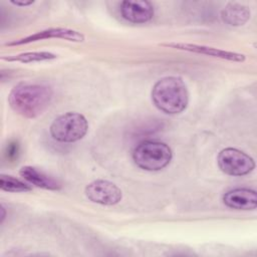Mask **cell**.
Masks as SVG:
<instances>
[{"label":"cell","instance_id":"6da1fadb","mask_svg":"<svg viewBox=\"0 0 257 257\" xmlns=\"http://www.w3.org/2000/svg\"><path fill=\"white\" fill-rule=\"evenodd\" d=\"M52 100V89L39 83H19L9 93L8 102L11 108L26 118L42 114Z\"/></svg>","mask_w":257,"mask_h":257},{"label":"cell","instance_id":"7a4b0ae2","mask_svg":"<svg viewBox=\"0 0 257 257\" xmlns=\"http://www.w3.org/2000/svg\"><path fill=\"white\" fill-rule=\"evenodd\" d=\"M154 104L163 112L177 114L184 111L189 103L186 83L179 76H166L159 79L152 89Z\"/></svg>","mask_w":257,"mask_h":257},{"label":"cell","instance_id":"3957f363","mask_svg":"<svg viewBox=\"0 0 257 257\" xmlns=\"http://www.w3.org/2000/svg\"><path fill=\"white\" fill-rule=\"evenodd\" d=\"M173 157L171 148L159 141H144L133 152L135 164L145 171H160L167 167Z\"/></svg>","mask_w":257,"mask_h":257},{"label":"cell","instance_id":"277c9868","mask_svg":"<svg viewBox=\"0 0 257 257\" xmlns=\"http://www.w3.org/2000/svg\"><path fill=\"white\" fill-rule=\"evenodd\" d=\"M51 137L61 143H74L81 140L88 131V122L78 112H65L56 117L50 125Z\"/></svg>","mask_w":257,"mask_h":257},{"label":"cell","instance_id":"5b68a950","mask_svg":"<svg viewBox=\"0 0 257 257\" xmlns=\"http://www.w3.org/2000/svg\"><path fill=\"white\" fill-rule=\"evenodd\" d=\"M217 161L223 173L234 177L245 176L255 168L254 160L250 156L234 148L222 150L218 155Z\"/></svg>","mask_w":257,"mask_h":257},{"label":"cell","instance_id":"8992f818","mask_svg":"<svg viewBox=\"0 0 257 257\" xmlns=\"http://www.w3.org/2000/svg\"><path fill=\"white\" fill-rule=\"evenodd\" d=\"M85 196L93 203L111 206L117 204L121 198V190L107 180H95L85 188Z\"/></svg>","mask_w":257,"mask_h":257},{"label":"cell","instance_id":"52a82bcc","mask_svg":"<svg viewBox=\"0 0 257 257\" xmlns=\"http://www.w3.org/2000/svg\"><path fill=\"white\" fill-rule=\"evenodd\" d=\"M43 39H63L71 42H83L85 37L84 35L76 30L69 29V28H63V27H55V28H48L44 29L38 32H35L31 35H28L26 37L13 40L11 42H7L5 45L7 46H17V45H23L28 44L32 42H36Z\"/></svg>","mask_w":257,"mask_h":257},{"label":"cell","instance_id":"ba28073f","mask_svg":"<svg viewBox=\"0 0 257 257\" xmlns=\"http://www.w3.org/2000/svg\"><path fill=\"white\" fill-rule=\"evenodd\" d=\"M161 45L165 47H171L179 50H185V51L194 52L198 54H204L207 56H212V57L221 58L224 60H229L234 62H243L245 60V55L242 53L210 47L207 45H200L195 43H184V42H170V43H163Z\"/></svg>","mask_w":257,"mask_h":257},{"label":"cell","instance_id":"9c48e42d","mask_svg":"<svg viewBox=\"0 0 257 257\" xmlns=\"http://www.w3.org/2000/svg\"><path fill=\"white\" fill-rule=\"evenodd\" d=\"M119 10L122 18L132 23H146L155 14L154 5L149 1H122Z\"/></svg>","mask_w":257,"mask_h":257},{"label":"cell","instance_id":"30bf717a","mask_svg":"<svg viewBox=\"0 0 257 257\" xmlns=\"http://www.w3.org/2000/svg\"><path fill=\"white\" fill-rule=\"evenodd\" d=\"M224 204L235 210H254L257 206V194L248 188H235L223 196Z\"/></svg>","mask_w":257,"mask_h":257},{"label":"cell","instance_id":"8fae6325","mask_svg":"<svg viewBox=\"0 0 257 257\" xmlns=\"http://www.w3.org/2000/svg\"><path fill=\"white\" fill-rule=\"evenodd\" d=\"M19 174L27 182L38 188L50 191H58L61 188V185L55 179L31 166L22 167Z\"/></svg>","mask_w":257,"mask_h":257},{"label":"cell","instance_id":"7c38bea8","mask_svg":"<svg viewBox=\"0 0 257 257\" xmlns=\"http://www.w3.org/2000/svg\"><path fill=\"white\" fill-rule=\"evenodd\" d=\"M250 9L239 3H229L221 12L223 21L231 26H241L245 24L250 19Z\"/></svg>","mask_w":257,"mask_h":257},{"label":"cell","instance_id":"4fadbf2b","mask_svg":"<svg viewBox=\"0 0 257 257\" xmlns=\"http://www.w3.org/2000/svg\"><path fill=\"white\" fill-rule=\"evenodd\" d=\"M57 56L54 53L48 51H30L15 55L2 56L1 58L8 62H21V63H32L39 61H46L55 59Z\"/></svg>","mask_w":257,"mask_h":257},{"label":"cell","instance_id":"5bb4252c","mask_svg":"<svg viewBox=\"0 0 257 257\" xmlns=\"http://www.w3.org/2000/svg\"><path fill=\"white\" fill-rule=\"evenodd\" d=\"M0 188L2 191L11 192V193H25V192H30L32 190V188L28 184L12 176H7V175H1Z\"/></svg>","mask_w":257,"mask_h":257},{"label":"cell","instance_id":"9a60e30c","mask_svg":"<svg viewBox=\"0 0 257 257\" xmlns=\"http://www.w3.org/2000/svg\"><path fill=\"white\" fill-rule=\"evenodd\" d=\"M5 154H6L7 159L10 160V161H14L15 159H17L18 155H19V145H18V143L16 141L10 142L6 147Z\"/></svg>","mask_w":257,"mask_h":257},{"label":"cell","instance_id":"2e32d148","mask_svg":"<svg viewBox=\"0 0 257 257\" xmlns=\"http://www.w3.org/2000/svg\"><path fill=\"white\" fill-rule=\"evenodd\" d=\"M10 3H12L13 5H16V6H28V5L33 4L34 1H33V0H29V1H27V0H22V1H19V0H16V1L11 0Z\"/></svg>","mask_w":257,"mask_h":257},{"label":"cell","instance_id":"e0dca14e","mask_svg":"<svg viewBox=\"0 0 257 257\" xmlns=\"http://www.w3.org/2000/svg\"><path fill=\"white\" fill-rule=\"evenodd\" d=\"M1 212H2V215H1V223H3L4 219H5V209L3 207V205H1Z\"/></svg>","mask_w":257,"mask_h":257}]
</instances>
